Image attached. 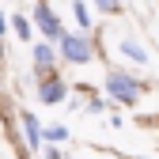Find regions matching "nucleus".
Masks as SVG:
<instances>
[{
	"label": "nucleus",
	"mask_w": 159,
	"mask_h": 159,
	"mask_svg": "<svg viewBox=\"0 0 159 159\" xmlns=\"http://www.w3.org/2000/svg\"><path fill=\"white\" fill-rule=\"evenodd\" d=\"M106 91H110V98H117V102H136V95H140V84H136L129 72L110 68V76H106Z\"/></svg>",
	"instance_id": "1"
},
{
	"label": "nucleus",
	"mask_w": 159,
	"mask_h": 159,
	"mask_svg": "<svg viewBox=\"0 0 159 159\" xmlns=\"http://www.w3.org/2000/svg\"><path fill=\"white\" fill-rule=\"evenodd\" d=\"M61 53H65V61L84 65V61H91V42L84 34H61Z\"/></svg>",
	"instance_id": "2"
},
{
	"label": "nucleus",
	"mask_w": 159,
	"mask_h": 159,
	"mask_svg": "<svg viewBox=\"0 0 159 159\" xmlns=\"http://www.w3.org/2000/svg\"><path fill=\"white\" fill-rule=\"evenodd\" d=\"M34 23L42 27V34L49 38V42H61L65 27H61V19H57V15H53V11H49L46 4H38V8H34Z\"/></svg>",
	"instance_id": "3"
},
{
	"label": "nucleus",
	"mask_w": 159,
	"mask_h": 159,
	"mask_svg": "<svg viewBox=\"0 0 159 159\" xmlns=\"http://www.w3.org/2000/svg\"><path fill=\"white\" fill-rule=\"evenodd\" d=\"M38 95H42V102H61V98H65V84L57 76H49V80H42Z\"/></svg>",
	"instance_id": "4"
},
{
	"label": "nucleus",
	"mask_w": 159,
	"mask_h": 159,
	"mask_svg": "<svg viewBox=\"0 0 159 159\" xmlns=\"http://www.w3.org/2000/svg\"><path fill=\"white\" fill-rule=\"evenodd\" d=\"M23 136H27V144H30V148L42 144V125H38V117H34V114H23Z\"/></svg>",
	"instance_id": "5"
},
{
	"label": "nucleus",
	"mask_w": 159,
	"mask_h": 159,
	"mask_svg": "<svg viewBox=\"0 0 159 159\" xmlns=\"http://www.w3.org/2000/svg\"><path fill=\"white\" fill-rule=\"evenodd\" d=\"M53 61H57V53H53V46H49V42L34 46V65L42 68V72H46V68H53Z\"/></svg>",
	"instance_id": "6"
},
{
	"label": "nucleus",
	"mask_w": 159,
	"mask_h": 159,
	"mask_svg": "<svg viewBox=\"0 0 159 159\" xmlns=\"http://www.w3.org/2000/svg\"><path fill=\"white\" fill-rule=\"evenodd\" d=\"M121 53L129 57V61H136V65H148V53H144L140 46H136V42H129V38L121 42Z\"/></svg>",
	"instance_id": "7"
},
{
	"label": "nucleus",
	"mask_w": 159,
	"mask_h": 159,
	"mask_svg": "<svg viewBox=\"0 0 159 159\" xmlns=\"http://www.w3.org/2000/svg\"><path fill=\"white\" fill-rule=\"evenodd\" d=\"M72 15H76L80 30H87V27H91V11H87V4H84V0H72Z\"/></svg>",
	"instance_id": "8"
},
{
	"label": "nucleus",
	"mask_w": 159,
	"mask_h": 159,
	"mask_svg": "<svg viewBox=\"0 0 159 159\" xmlns=\"http://www.w3.org/2000/svg\"><path fill=\"white\" fill-rule=\"evenodd\" d=\"M42 136L57 144V140H65V136H68V129H65V125H49V129H42Z\"/></svg>",
	"instance_id": "9"
},
{
	"label": "nucleus",
	"mask_w": 159,
	"mask_h": 159,
	"mask_svg": "<svg viewBox=\"0 0 159 159\" xmlns=\"http://www.w3.org/2000/svg\"><path fill=\"white\" fill-rule=\"evenodd\" d=\"M11 27H15V34H19V38H23V42H27V38H30V23H27V19H23V15H15V19H11Z\"/></svg>",
	"instance_id": "10"
},
{
	"label": "nucleus",
	"mask_w": 159,
	"mask_h": 159,
	"mask_svg": "<svg viewBox=\"0 0 159 159\" xmlns=\"http://www.w3.org/2000/svg\"><path fill=\"white\" fill-rule=\"evenodd\" d=\"M95 8L106 11V15H114V11H121V0H95Z\"/></svg>",
	"instance_id": "11"
},
{
	"label": "nucleus",
	"mask_w": 159,
	"mask_h": 159,
	"mask_svg": "<svg viewBox=\"0 0 159 159\" xmlns=\"http://www.w3.org/2000/svg\"><path fill=\"white\" fill-rule=\"evenodd\" d=\"M42 159H65V155H61V152H57V148H49V152H46Z\"/></svg>",
	"instance_id": "12"
},
{
	"label": "nucleus",
	"mask_w": 159,
	"mask_h": 159,
	"mask_svg": "<svg viewBox=\"0 0 159 159\" xmlns=\"http://www.w3.org/2000/svg\"><path fill=\"white\" fill-rule=\"evenodd\" d=\"M4 30H8V23H4V15H0V38H4Z\"/></svg>",
	"instance_id": "13"
},
{
	"label": "nucleus",
	"mask_w": 159,
	"mask_h": 159,
	"mask_svg": "<svg viewBox=\"0 0 159 159\" xmlns=\"http://www.w3.org/2000/svg\"><path fill=\"white\" fill-rule=\"evenodd\" d=\"M136 159H148V155H136Z\"/></svg>",
	"instance_id": "14"
}]
</instances>
